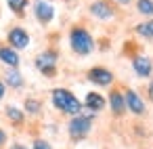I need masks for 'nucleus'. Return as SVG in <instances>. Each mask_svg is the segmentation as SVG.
I'll return each instance as SVG.
<instances>
[{
  "label": "nucleus",
  "instance_id": "39448f33",
  "mask_svg": "<svg viewBox=\"0 0 153 149\" xmlns=\"http://www.w3.org/2000/svg\"><path fill=\"white\" fill-rule=\"evenodd\" d=\"M88 13H90L94 19H99V21H111V19H115V15H117L115 7L109 2V0H94V2H90Z\"/></svg>",
  "mask_w": 153,
  "mask_h": 149
},
{
  "label": "nucleus",
  "instance_id": "4468645a",
  "mask_svg": "<svg viewBox=\"0 0 153 149\" xmlns=\"http://www.w3.org/2000/svg\"><path fill=\"white\" fill-rule=\"evenodd\" d=\"M7 86H11V88H15V90H19V88H23V84H25V80H23V74L19 72V69H15V67H7V72H4V80H2Z\"/></svg>",
  "mask_w": 153,
  "mask_h": 149
},
{
  "label": "nucleus",
  "instance_id": "4be33fe9",
  "mask_svg": "<svg viewBox=\"0 0 153 149\" xmlns=\"http://www.w3.org/2000/svg\"><path fill=\"white\" fill-rule=\"evenodd\" d=\"M147 97H149V101H153V80H151L149 86H147Z\"/></svg>",
  "mask_w": 153,
  "mask_h": 149
},
{
  "label": "nucleus",
  "instance_id": "393cba45",
  "mask_svg": "<svg viewBox=\"0 0 153 149\" xmlns=\"http://www.w3.org/2000/svg\"><path fill=\"white\" fill-rule=\"evenodd\" d=\"M113 2H115V4H130L132 0H113Z\"/></svg>",
  "mask_w": 153,
  "mask_h": 149
},
{
  "label": "nucleus",
  "instance_id": "20e7f679",
  "mask_svg": "<svg viewBox=\"0 0 153 149\" xmlns=\"http://www.w3.org/2000/svg\"><path fill=\"white\" fill-rule=\"evenodd\" d=\"M57 63H59V55H57V51H53V48L42 51V53L34 59L36 69H38L42 76H46V78H55V76H57Z\"/></svg>",
  "mask_w": 153,
  "mask_h": 149
},
{
  "label": "nucleus",
  "instance_id": "5701e85b",
  "mask_svg": "<svg viewBox=\"0 0 153 149\" xmlns=\"http://www.w3.org/2000/svg\"><path fill=\"white\" fill-rule=\"evenodd\" d=\"M2 145H7V132L0 128V147H2Z\"/></svg>",
  "mask_w": 153,
  "mask_h": 149
},
{
  "label": "nucleus",
  "instance_id": "b1692460",
  "mask_svg": "<svg viewBox=\"0 0 153 149\" xmlns=\"http://www.w3.org/2000/svg\"><path fill=\"white\" fill-rule=\"evenodd\" d=\"M9 149H30V147H25L23 143H13V145H11Z\"/></svg>",
  "mask_w": 153,
  "mask_h": 149
},
{
  "label": "nucleus",
  "instance_id": "0eeeda50",
  "mask_svg": "<svg viewBox=\"0 0 153 149\" xmlns=\"http://www.w3.org/2000/svg\"><path fill=\"white\" fill-rule=\"evenodd\" d=\"M86 78H88V82H92L94 86H101V88L111 86V84H113V80H115L113 72H111V69H107V67H103V65L90 67V69H88V74H86Z\"/></svg>",
  "mask_w": 153,
  "mask_h": 149
},
{
  "label": "nucleus",
  "instance_id": "423d86ee",
  "mask_svg": "<svg viewBox=\"0 0 153 149\" xmlns=\"http://www.w3.org/2000/svg\"><path fill=\"white\" fill-rule=\"evenodd\" d=\"M30 32L25 30V28H21V25H15V28H11L9 32H7V42H9V46L11 48H15L17 53L19 51H23V48H27L30 46Z\"/></svg>",
  "mask_w": 153,
  "mask_h": 149
},
{
  "label": "nucleus",
  "instance_id": "6ab92c4d",
  "mask_svg": "<svg viewBox=\"0 0 153 149\" xmlns=\"http://www.w3.org/2000/svg\"><path fill=\"white\" fill-rule=\"evenodd\" d=\"M136 11L145 17H153V0H136Z\"/></svg>",
  "mask_w": 153,
  "mask_h": 149
},
{
  "label": "nucleus",
  "instance_id": "9d476101",
  "mask_svg": "<svg viewBox=\"0 0 153 149\" xmlns=\"http://www.w3.org/2000/svg\"><path fill=\"white\" fill-rule=\"evenodd\" d=\"M82 105H84V109H86V111H90V113H99V111H103V109L107 107V99H105L101 92L90 90V92H86V97H84Z\"/></svg>",
  "mask_w": 153,
  "mask_h": 149
},
{
  "label": "nucleus",
  "instance_id": "dca6fc26",
  "mask_svg": "<svg viewBox=\"0 0 153 149\" xmlns=\"http://www.w3.org/2000/svg\"><path fill=\"white\" fill-rule=\"evenodd\" d=\"M134 34L140 36V38H145V40H153V19L138 23V25L134 28Z\"/></svg>",
  "mask_w": 153,
  "mask_h": 149
},
{
  "label": "nucleus",
  "instance_id": "a878e982",
  "mask_svg": "<svg viewBox=\"0 0 153 149\" xmlns=\"http://www.w3.org/2000/svg\"><path fill=\"white\" fill-rule=\"evenodd\" d=\"M63 2H71V0H63Z\"/></svg>",
  "mask_w": 153,
  "mask_h": 149
},
{
  "label": "nucleus",
  "instance_id": "f257e3e1",
  "mask_svg": "<svg viewBox=\"0 0 153 149\" xmlns=\"http://www.w3.org/2000/svg\"><path fill=\"white\" fill-rule=\"evenodd\" d=\"M51 101H53V107H55L57 111H61V113H65V115H69V118H74V115H78V113L84 111L82 101H80L71 90L61 88V86L51 90Z\"/></svg>",
  "mask_w": 153,
  "mask_h": 149
},
{
  "label": "nucleus",
  "instance_id": "a211bd4d",
  "mask_svg": "<svg viewBox=\"0 0 153 149\" xmlns=\"http://www.w3.org/2000/svg\"><path fill=\"white\" fill-rule=\"evenodd\" d=\"M7 7H9V11H13L15 15H23L25 13V9L30 7V0H7Z\"/></svg>",
  "mask_w": 153,
  "mask_h": 149
},
{
  "label": "nucleus",
  "instance_id": "f03ea898",
  "mask_svg": "<svg viewBox=\"0 0 153 149\" xmlns=\"http://www.w3.org/2000/svg\"><path fill=\"white\" fill-rule=\"evenodd\" d=\"M69 48L78 57H88L94 51V38H92V34L86 28H82V25H74L69 30Z\"/></svg>",
  "mask_w": 153,
  "mask_h": 149
},
{
  "label": "nucleus",
  "instance_id": "f3484780",
  "mask_svg": "<svg viewBox=\"0 0 153 149\" xmlns=\"http://www.w3.org/2000/svg\"><path fill=\"white\" fill-rule=\"evenodd\" d=\"M23 111L30 113V115H38L42 111V101L40 99H34V97H27L23 101Z\"/></svg>",
  "mask_w": 153,
  "mask_h": 149
},
{
  "label": "nucleus",
  "instance_id": "6e6552de",
  "mask_svg": "<svg viewBox=\"0 0 153 149\" xmlns=\"http://www.w3.org/2000/svg\"><path fill=\"white\" fill-rule=\"evenodd\" d=\"M32 11H34V17H36V21L40 25H48L55 19V7L48 2V0H34Z\"/></svg>",
  "mask_w": 153,
  "mask_h": 149
},
{
  "label": "nucleus",
  "instance_id": "ddd939ff",
  "mask_svg": "<svg viewBox=\"0 0 153 149\" xmlns=\"http://www.w3.org/2000/svg\"><path fill=\"white\" fill-rule=\"evenodd\" d=\"M0 63L2 65H7V67H19V63H21V57H19V53L15 51V48H11L9 44H0Z\"/></svg>",
  "mask_w": 153,
  "mask_h": 149
},
{
  "label": "nucleus",
  "instance_id": "9b49d317",
  "mask_svg": "<svg viewBox=\"0 0 153 149\" xmlns=\"http://www.w3.org/2000/svg\"><path fill=\"white\" fill-rule=\"evenodd\" d=\"M132 69L138 78H149L153 74V61L147 55H134L132 57Z\"/></svg>",
  "mask_w": 153,
  "mask_h": 149
},
{
  "label": "nucleus",
  "instance_id": "412c9836",
  "mask_svg": "<svg viewBox=\"0 0 153 149\" xmlns=\"http://www.w3.org/2000/svg\"><path fill=\"white\" fill-rule=\"evenodd\" d=\"M4 95H7V84L2 82V78H0V99H4Z\"/></svg>",
  "mask_w": 153,
  "mask_h": 149
},
{
  "label": "nucleus",
  "instance_id": "2eb2a0df",
  "mask_svg": "<svg viewBox=\"0 0 153 149\" xmlns=\"http://www.w3.org/2000/svg\"><path fill=\"white\" fill-rule=\"evenodd\" d=\"M4 115L9 118V122L13 126H23V122H25V111L21 107H17V105H7L4 107Z\"/></svg>",
  "mask_w": 153,
  "mask_h": 149
},
{
  "label": "nucleus",
  "instance_id": "f8f14e48",
  "mask_svg": "<svg viewBox=\"0 0 153 149\" xmlns=\"http://www.w3.org/2000/svg\"><path fill=\"white\" fill-rule=\"evenodd\" d=\"M107 103H109V109H111V113H113L115 118H120V115L126 113V101H124V92H122L120 88H113V90L109 92Z\"/></svg>",
  "mask_w": 153,
  "mask_h": 149
},
{
  "label": "nucleus",
  "instance_id": "aec40b11",
  "mask_svg": "<svg viewBox=\"0 0 153 149\" xmlns=\"http://www.w3.org/2000/svg\"><path fill=\"white\" fill-rule=\"evenodd\" d=\"M32 149H53V147H51V143H48V141H44V139H34Z\"/></svg>",
  "mask_w": 153,
  "mask_h": 149
},
{
  "label": "nucleus",
  "instance_id": "7ed1b4c3",
  "mask_svg": "<svg viewBox=\"0 0 153 149\" xmlns=\"http://www.w3.org/2000/svg\"><path fill=\"white\" fill-rule=\"evenodd\" d=\"M92 120H94V113H90V111H86V113L82 111V113L69 118V124H67V134H69V139H71L74 143L84 141V139L90 134V130H92Z\"/></svg>",
  "mask_w": 153,
  "mask_h": 149
},
{
  "label": "nucleus",
  "instance_id": "1a4fd4ad",
  "mask_svg": "<svg viewBox=\"0 0 153 149\" xmlns=\"http://www.w3.org/2000/svg\"><path fill=\"white\" fill-rule=\"evenodd\" d=\"M124 101H126V111H130V113H134V115H143V113L147 111L143 97H140L136 90H132V88H126Z\"/></svg>",
  "mask_w": 153,
  "mask_h": 149
}]
</instances>
